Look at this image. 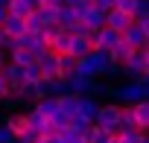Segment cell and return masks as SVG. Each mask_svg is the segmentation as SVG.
I'll return each mask as SVG.
<instances>
[{
	"label": "cell",
	"instance_id": "cell-24",
	"mask_svg": "<svg viewBox=\"0 0 149 143\" xmlns=\"http://www.w3.org/2000/svg\"><path fill=\"white\" fill-rule=\"evenodd\" d=\"M67 94V82L64 79H50V96H61Z\"/></svg>",
	"mask_w": 149,
	"mask_h": 143
},
{
	"label": "cell",
	"instance_id": "cell-14",
	"mask_svg": "<svg viewBox=\"0 0 149 143\" xmlns=\"http://www.w3.org/2000/svg\"><path fill=\"white\" fill-rule=\"evenodd\" d=\"M26 120H29V128L32 131H38V134H53V128H50V120L41 114V111H26Z\"/></svg>",
	"mask_w": 149,
	"mask_h": 143
},
{
	"label": "cell",
	"instance_id": "cell-3",
	"mask_svg": "<svg viewBox=\"0 0 149 143\" xmlns=\"http://www.w3.org/2000/svg\"><path fill=\"white\" fill-rule=\"evenodd\" d=\"M94 126H100V128L108 131V134L120 131V105H117V102L100 105V108H97V117H94Z\"/></svg>",
	"mask_w": 149,
	"mask_h": 143
},
{
	"label": "cell",
	"instance_id": "cell-20",
	"mask_svg": "<svg viewBox=\"0 0 149 143\" xmlns=\"http://www.w3.org/2000/svg\"><path fill=\"white\" fill-rule=\"evenodd\" d=\"M9 61L18 64V67H29V64L35 61V56H32L29 50H24V47H15V50H9Z\"/></svg>",
	"mask_w": 149,
	"mask_h": 143
},
{
	"label": "cell",
	"instance_id": "cell-32",
	"mask_svg": "<svg viewBox=\"0 0 149 143\" xmlns=\"http://www.w3.org/2000/svg\"><path fill=\"white\" fill-rule=\"evenodd\" d=\"M105 143H117V137H114V134H108V137H105Z\"/></svg>",
	"mask_w": 149,
	"mask_h": 143
},
{
	"label": "cell",
	"instance_id": "cell-33",
	"mask_svg": "<svg viewBox=\"0 0 149 143\" xmlns=\"http://www.w3.org/2000/svg\"><path fill=\"white\" fill-rule=\"evenodd\" d=\"M6 3H9V0H0V6H3V9H6Z\"/></svg>",
	"mask_w": 149,
	"mask_h": 143
},
{
	"label": "cell",
	"instance_id": "cell-4",
	"mask_svg": "<svg viewBox=\"0 0 149 143\" xmlns=\"http://www.w3.org/2000/svg\"><path fill=\"white\" fill-rule=\"evenodd\" d=\"M3 128H6L12 137H21L24 131H29V120H26L24 111H9V114L3 117Z\"/></svg>",
	"mask_w": 149,
	"mask_h": 143
},
{
	"label": "cell",
	"instance_id": "cell-26",
	"mask_svg": "<svg viewBox=\"0 0 149 143\" xmlns=\"http://www.w3.org/2000/svg\"><path fill=\"white\" fill-rule=\"evenodd\" d=\"M91 6L100 12H108V9H114V0H91Z\"/></svg>",
	"mask_w": 149,
	"mask_h": 143
},
{
	"label": "cell",
	"instance_id": "cell-15",
	"mask_svg": "<svg viewBox=\"0 0 149 143\" xmlns=\"http://www.w3.org/2000/svg\"><path fill=\"white\" fill-rule=\"evenodd\" d=\"M0 29H3L9 38H18V35H24V32H26V26H24V18H15V15H9V12H6V21L0 24Z\"/></svg>",
	"mask_w": 149,
	"mask_h": 143
},
{
	"label": "cell",
	"instance_id": "cell-12",
	"mask_svg": "<svg viewBox=\"0 0 149 143\" xmlns=\"http://www.w3.org/2000/svg\"><path fill=\"white\" fill-rule=\"evenodd\" d=\"M67 82V94H91L94 91V85H97V79H88V76H79V73H73L70 79H64Z\"/></svg>",
	"mask_w": 149,
	"mask_h": 143
},
{
	"label": "cell",
	"instance_id": "cell-13",
	"mask_svg": "<svg viewBox=\"0 0 149 143\" xmlns=\"http://www.w3.org/2000/svg\"><path fill=\"white\" fill-rule=\"evenodd\" d=\"M132 21H134V18L126 15V12H120V9H108V12H105V26L114 29V32H123Z\"/></svg>",
	"mask_w": 149,
	"mask_h": 143
},
{
	"label": "cell",
	"instance_id": "cell-17",
	"mask_svg": "<svg viewBox=\"0 0 149 143\" xmlns=\"http://www.w3.org/2000/svg\"><path fill=\"white\" fill-rule=\"evenodd\" d=\"M132 53H134V47H132L129 41H123V35H120V41H117V44L108 50V58H111V61H117V64H123V61H126Z\"/></svg>",
	"mask_w": 149,
	"mask_h": 143
},
{
	"label": "cell",
	"instance_id": "cell-2",
	"mask_svg": "<svg viewBox=\"0 0 149 143\" xmlns=\"http://www.w3.org/2000/svg\"><path fill=\"white\" fill-rule=\"evenodd\" d=\"M111 96L117 99V105H134L149 96V85L146 82H126L120 88H111Z\"/></svg>",
	"mask_w": 149,
	"mask_h": 143
},
{
	"label": "cell",
	"instance_id": "cell-25",
	"mask_svg": "<svg viewBox=\"0 0 149 143\" xmlns=\"http://www.w3.org/2000/svg\"><path fill=\"white\" fill-rule=\"evenodd\" d=\"M15 143H38V131L29 128V131H24L21 137H15Z\"/></svg>",
	"mask_w": 149,
	"mask_h": 143
},
{
	"label": "cell",
	"instance_id": "cell-19",
	"mask_svg": "<svg viewBox=\"0 0 149 143\" xmlns=\"http://www.w3.org/2000/svg\"><path fill=\"white\" fill-rule=\"evenodd\" d=\"M114 137H117V143H149L146 131H140V128H120V131H114Z\"/></svg>",
	"mask_w": 149,
	"mask_h": 143
},
{
	"label": "cell",
	"instance_id": "cell-23",
	"mask_svg": "<svg viewBox=\"0 0 149 143\" xmlns=\"http://www.w3.org/2000/svg\"><path fill=\"white\" fill-rule=\"evenodd\" d=\"M24 26H26V32H41V26H44V24H41V18H38L35 12H29V15L24 18Z\"/></svg>",
	"mask_w": 149,
	"mask_h": 143
},
{
	"label": "cell",
	"instance_id": "cell-6",
	"mask_svg": "<svg viewBox=\"0 0 149 143\" xmlns=\"http://www.w3.org/2000/svg\"><path fill=\"white\" fill-rule=\"evenodd\" d=\"M120 35H123V41H129L132 47H149V32H146L137 21H132V24H129Z\"/></svg>",
	"mask_w": 149,
	"mask_h": 143
},
{
	"label": "cell",
	"instance_id": "cell-22",
	"mask_svg": "<svg viewBox=\"0 0 149 143\" xmlns=\"http://www.w3.org/2000/svg\"><path fill=\"white\" fill-rule=\"evenodd\" d=\"M35 111H41L44 117L58 114V102H56V96H44V99H38V102H35Z\"/></svg>",
	"mask_w": 149,
	"mask_h": 143
},
{
	"label": "cell",
	"instance_id": "cell-11",
	"mask_svg": "<svg viewBox=\"0 0 149 143\" xmlns=\"http://www.w3.org/2000/svg\"><path fill=\"white\" fill-rule=\"evenodd\" d=\"M114 9L132 15V18H146L149 9H146V0H114Z\"/></svg>",
	"mask_w": 149,
	"mask_h": 143
},
{
	"label": "cell",
	"instance_id": "cell-5",
	"mask_svg": "<svg viewBox=\"0 0 149 143\" xmlns=\"http://www.w3.org/2000/svg\"><path fill=\"white\" fill-rule=\"evenodd\" d=\"M117 41H120V32H114V29H108V26H100V29L91 35L94 50H102V53H108V50H111Z\"/></svg>",
	"mask_w": 149,
	"mask_h": 143
},
{
	"label": "cell",
	"instance_id": "cell-1",
	"mask_svg": "<svg viewBox=\"0 0 149 143\" xmlns=\"http://www.w3.org/2000/svg\"><path fill=\"white\" fill-rule=\"evenodd\" d=\"M120 67L132 82H146L149 85V47H134V53Z\"/></svg>",
	"mask_w": 149,
	"mask_h": 143
},
{
	"label": "cell",
	"instance_id": "cell-31",
	"mask_svg": "<svg viewBox=\"0 0 149 143\" xmlns=\"http://www.w3.org/2000/svg\"><path fill=\"white\" fill-rule=\"evenodd\" d=\"M3 64H6V53H3V50H0V67H3Z\"/></svg>",
	"mask_w": 149,
	"mask_h": 143
},
{
	"label": "cell",
	"instance_id": "cell-10",
	"mask_svg": "<svg viewBox=\"0 0 149 143\" xmlns=\"http://www.w3.org/2000/svg\"><path fill=\"white\" fill-rule=\"evenodd\" d=\"M0 76L6 79L9 91H15L18 85H24V82H26V76H24V67H18V64H12V61H6L3 67H0Z\"/></svg>",
	"mask_w": 149,
	"mask_h": 143
},
{
	"label": "cell",
	"instance_id": "cell-8",
	"mask_svg": "<svg viewBox=\"0 0 149 143\" xmlns=\"http://www.w3.org/2000/svg\"><path fill=\"white\" fill-rule=\"evenodd\" d=\"M35 61H38V67H41V76H44V79H56V73H58V53L44 50Z\"/></svg>",
	"mask_w": 149,
	"mask_h": 143
},
{
	"label": "cell",
	"instance_id": "cell-21",
	"mask_svg": "<svg viewBox=\"0 0 149 143\" xmlns=\"http://www.w3.org/2000/svg\"><path fill=\"white\" fill-rule=\"evenodd\" d=\"M56 102H58V111H61V114L73 117V114H76V102H79V96H76V94H61V96H56Z\"/></svg>",
	"mask_w": 149,
	"mask_h": 143
},
{
	"label": "cell",
	"instance_id": "cell-16",
	"mask_svg": "<svg viewBox=\"0 0 149 143\" xmlns=\"http://www.w3.org/2000/svg\"><path fill=\"white\" fill-rule=\"evenodd\" d=\"M73 73H76V58L70 53H58V73H56V79H70Z\"/></svg>",
	"mask_w": 149,
	"mask_h": 143
},
{
	"label": "cell",
	"instance_id": "cell-18",
	"mask_svg": "<svg viewBox=\"0 0 149 143\" xmlns=\"http://www.w3.org/2000/svg\"><path fill=\"white\" fill-rule=\"evenodd\" d=\"M132 111H134V128L146 131V128H149V102H146V99H140V102H134V105H132Z\"/></svg>",
	"mask_w": 149,
	"mask_h": 143
},
{
	"label": "cell",
	"instance_id": "cell-28",
	"mask_svg": "<svg viewBox=\"0 0 149 143\" xmlns=\"http://www.w3.org/2000/svg\"><path fill=\"white\" fill-rule=\"evenodd\" d=\"M0 50H3V53H9V50H12V38H9L3 29H0Z\"/></svg>",
	"mask_w": 149,
	"mask_h": 143
},
{
	"label": "cell",
	"instance_id": "cell-9",
	"mask_svg": "<svg viewBox=\"0 0 149 143\" xmlns=\"http://www.w3.org/2000/svg\"><path fill=\"white\" fill-rule=\"evenodd\" d=\"M91 50H94L91 35H82V32H73V35H70V47H67V53H70L73 58H82V56H88Z\"/></svg>",
	"mask_w": 149,
	"mask_h": 143
},
{
	"label": "cell",
	"instance_id": "cell-7",
	"mask_svg": "<svg viewBox=\"0 0 149 143\" xmlns=\"http://www.w3.org/2000/svg\"><path fill=\"white\" fill-rule=\"evenodd\" d=\"M97 108H100V102H97V96H94V94H79L76 114H79L85 123H94V117H97Z\"/></svg>",
	"mask_w": 149,
	"mask_h": 143
},
{
	"label": "cell",
	"instance_id": "cell-29",
	"mask_svg": "<svg viewBox=\"0 0 149 143\" xmlns=\"http://www.w3.org/2000/svg\"><path fill=\"white\" fill-rule=\"evenodd\" d=\"M6 94H9V85H6V79H3V76H0V99H3Z\"/></svg>",
	"mask_w": 149,
	"mask_h": 143
},
{
	"label": "cell",
	"instance_id": "cell-27",
	"mask_svg": "<svg viewBox=\"0 0 149 143\" xmlns=\"http://www.w3.org/2000/svg\"><path fill=\"white\" fill-rule=\"evenodd\" d=\"M38 143H64V140L58 137V131H53V134H38Z\"/></svg>",
	"mask_w": 149,
	"mask_h": 143
},
{
	"label": "cell",
	"instance_id": "cell-30",
	"mask_svg": "<svg viewBox=\"0 0 149 143\" xmlns=\"http://www.w3.org/2000/svg\"><path fill=\"white\" fill-rule=\"evenodd\" d=\"M3 21H6V9H3V6H0V24H3Z\"/></svg>",
	"mask_w": 149,
	"mask_h": 143
}]
</instances>
